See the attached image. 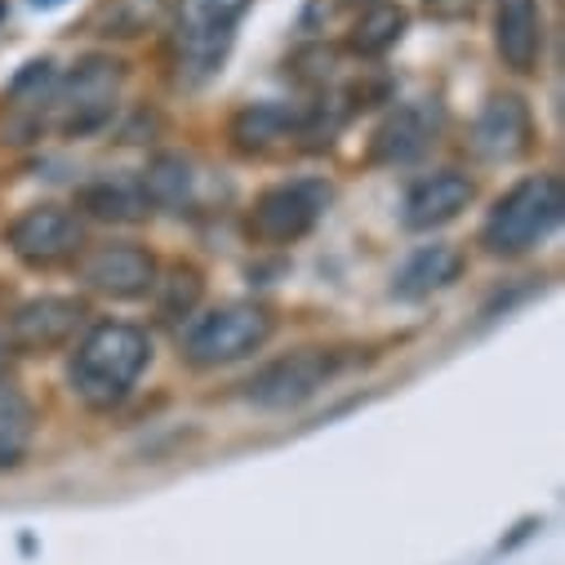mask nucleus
Here are the masks:
<instances>
[{"instance_id": "13", "label": "nucleus", "mask_w": 565, "mask_h": 565, "mask_svg": "<svg viewBox=\"0 0 565 565\" xmlns=\"http://www.w3.org/2000/svg\"><path fill=\"white\" fill-rule=\"evenodd\" d=\"M472 196H477V183L463 170H437L405 192V227L414 232L446 227L472 205Z\"/></svg>"}, {"instance_id": "4", "label": "nucleus", "mask_w": 565, "mask_h": 565, "mask_svg": "<svg viewBox=\"0 0 565 565\" xmlns=\"http://www.w3.org/2000/svg\"><path fill=\"white\" fill-rule=\"evenodd\" d=\"M334 188L326 179H290V183H276L267 188L249 214H245V232L258 245H295L303 241L330 210Z\"/></svg>"}, {"instance_id": "7", "label": "nucleus", "mask_w": 565, "mask_h": 565, "mask_svg": "<svg viewBox=\"0 0 565 565\" xmlns=\"http://www.w3.org/2000/svg\"><path fill=\"white\" fill-rule=\"evenodd\" d=\"M6 245L28 267H58L85 254V223L67 205H32L6 227Z\"/></svg>"}, {"instance_id": "6", "label": "nucleus", "mask_w": 565, "mask_h": 565, "mask_svg": "<svg viewBox=\"0 0 565 565\" xmlns=\"http://www.w3.org/2000/svg\"><path fill=\"white\" fill-rule=\"evenodd\" d=\"M254 0H179L174 6V50L179 63L192 67L196 76H210L236 36V23Z\"/></svg>"}, {"instance_id": "20", "label": "nucleus", "mask_w": 565, "mask_h": 565, "mask_svg": "<svg viewBox=\"0 0 565 565\" xmlns=\"http://www.w3.org/2000/svg\"><path fill=\"white\" fill-rule=\"evenodd\" d=\"M192 183H196L192 166L183 157H174V152H161L143 170V183H138V188H143L148 201L161 205V210H183V205H192Z\"/></svg>"}, {"instance_id": "3", "label": "nucleus", "mask_w": 565, "mask_h": 565, "mask_svg": "<svg viewBox=\"0 0 565 565\" xmlns=\"http://www.w3.org/2000/svg\"><path fill=\"white\" fill-rule=\"evenodd\" d=\"M271 312L258 308V303H223V308H210L205 317H196L183 334V356L196 365V370H218V365H232V361H245L254 352L267 348L271 339Z\"/></svg>"}, {"instance_id": "17", "label": "nucleus", "mask_w": 565, "mask_h": 565, "mask_svg": "<svg viewBox=\"0 0 565 565\" xmlns=\"http://www.w3.org/2000/svg\"><path fill=\"white\" fill-rule=\"evenodd\" d=\"M76 205L89 214V218H103V223H143L152 214V201L138 183H125V179H94L76 192Z\"/></svg>"}, {"instance_id": "23", "label": "nucleus", "mask_w": 565, "mask_h": 565, "mask_svg": "<svg viewBox=\"0 0 565 565\" xmlns=\"http://www.w3.org/2000/svg\"><path fill=\"white\" fill-rule=\"evenodd\" d=\"M481 0H423V10H428L437 23H463L477 14Z\"/></svg>"}, {"instance_id": "8", "label": "nucleus", "mask_w": 565, "mask_h": 565, "mask_svg": "<svg viewBox=\"0 0 565 565\" xmlns=\"http://www.w3.org/2000/svg\"><path fill=\"white\" fill-rule=\"evenodd\" d=\"M334 374V356L321 348H299L290 356L267 361L249 383H245V401L258 409H299L303 401H312Z\"/></svg>"}, {"instance_id": "19", "label": "nucleus", "mask_w": 565, "mask_h": 565, "mask_svg": "<svg viewBox=\"0 0 565 565\" xmlns=\"http://www.w3.org/2000/svg\"><path fill=\"white\" fill-rule=\"evenodd\" d=\"M405 10L401 6H387V0H374V6L361 10V19L352 23L348 32V50L361 54V58H383L401 36H405Z\"/></svg>"}, {"instance_id": "15", "label": "nucleus", "mask_w": 565, "mask_h": 565, "mask_svg": "<svg viewBox=\"0 0 565 565\" xmlns=\"http://www.w3.org/2000/svg\"><path fill=\"white\" fill-rule=\"evenodd\" d=\"M463 267H468V258H463L459 245H423L396 267L392 295L396 299H433V295L455 286V280L463 276Z\"/></svg>"}, {"instance_id": "26", "label": "nucleus", "mask_w": 565, "mask_h": 565, "mask_svg": "<svg viewBox=\"0 0 565 565\" xmlns=\"http://www.w3.org/2000/svg\"><path fill=\"white\" fill-rule=\"evenodd\" d=\"M0 14H6V10H0Z\"/></svg>"}, {"instance_id": "25", "label": "nucleus", "mask_w": 565, "mask_h": 565, "mask_svg": "<svg viewBox=\"0 0 565 565\" xmlns=\"http://www.w3.org/2000/svg\"><path fill=\"white\" fill-rule=\"evenodd\" d=\"M356 6H374V0H356Z\"/></svg>"}, {"instance_id": "22", "label": "nucleus", "mask_w": 565, "mask_h": 565, "mask_svg": "<svg viewBox=\"0 0 565 565\" xmlns=\"http://www.w3.org/2000/svg\"><path fill=\"white\" fill-rule=\"evenodd\" d=\"M196 299H201V271H196V267H174L170 280H166V303H161V312H166L170 321H179V317H188V312L196 308Z\"/></svg>"}, {"instance_id": "10", "label": "nucleus", "mask_w": 565, "mask_h": 565, "mask_svg": "<svg viewBox=\"0 0 565 565\" xmlns=\"http://www.w3.org/2000/svg\"><path fill=\"white\" fill-rule=\"evenodd\" d=\"M85 317L89 308L81 299H67V295H41V299H28L14 321H10V348L14 352H28V356H50L58 348H67L81 330H85Z\"/></svg>"}, {"instance_id": "12", "label": "nucleus", "mask_w": 565, "mask_h": 565, "mask_svg": "<svg viewBox=\"0 0 565 565\" xmlns=\"http://www.w3.org/2000/svg\"><path fill=\"white\" fill-rule=\"evenodd\" d=\"M441 134V107L433 98L401 103L370 138V161L374 166H409L437 143Z\"/></svg>"}, {"instance_id": "14", "label": "nucleus", "mask_w": 565, "mask_h": 565, "mask_svg": "<svg viewBox=\"0 0 565 565\" xmlns=\"http://www.w3.org/2000/svg\"><path fill=\"white\" fill-rule=\"evenodd\" d=\"M494 50L503 67L530 76L543 58V14L539 0H499L494 6Z\"/></svg>"}, {"instance_id": "18", "label": "nucleus", "mask_w": 565, "mask_h": 565, "mask_svg": "<svg viewBox=\"0 0 565 565\" xmlns=\"http://www.w3.org/2000/svg\"><path fill=\"white\" fill-rule=\"evenodd\" d=\"M36 437V409L23 392L0 383V472H10L28 459Z\"/></svg>"}, {"instance_id": "21", "label": "nucleus", "mask_w": 565, "mask_h": 565, "mask_svg": "<svg viewBox=\"0 0 565 565\" xmlns=\"http://www.w3.org/2000/svg\"><path fill=\"white\" fill-rule=\"evenodd\" d=\"M157 14H161V0H111V6H103L98 23L107 28L103 36H138L152 28Z\"/></svg>"}, {"instance_id": "5", "label": "nucleus", "mask_w": 565, "mask_h": 565, "mask_svg": "<svg viewBox=\"0 0 565 565\" xmlns=\"http://www.w3.org/2000/svg\"><path fill=\"white\" fill-rule=\"evenodd\" d=\"M120 85H125V63L111 58V54H89L72 67V76L54 89V125L63 134H94L111 120L116 111V98H120Z\"/></svg>"}, {"instance_id": "24", "label": "nucleus", "mask_w": 565, "mask_h": 565, "mask_svg": "<svg viewBox=\"0 0 565 565\" xmlns=\"http://www.w3.org/2000/svg\"><path fill=\"white\" fill-rule=\"evenodd\" d=\"M10 361H14V348H10L6 334H0V383H6V374H10Z\"/></svg>"}, {"instance_id": "1", "label": "nucleus", "mask_w": 565, "mask_h": 565, "mask_svg": "<svg viewBox=\"0 0 565 565\" xmlns=\"http://www.w3.org/2000/svg\"><path fill=\"white\" fill-rule=\"evenodd\" d=\"M148 361H152V339L143 326L103 321V326H89L85 339L76 343L67 379H72V392L81 396V405L116 409L134 392Z\"/></svg>"}, {"instance_id": "16", "label": "nucleus", "mask_w": 565, "mask_h": 565, "mask_svg": "<svg viewBox=\"0 0 565 565\" xmlns=\"http://www.w3.org/2000/svg\"><path fill=\"white\" fill-rule=\"evenodd\" d=\"M303 134H308V111L290 103H254L232 120V138L241 152H267V148H280L286 138H303Z\"/></svg>"}, {"instance_id": "11", "label": "nucleus", "mask_w": 565, "mask_h": 565, "mask_svg": "<svg viewBox=\"0 0 565 565\" xmlns=\"http://www.w3.org/2000/svg\"><path fill=\"white\" fill-rule=\"evenodd\" d=\"M534 148V116L521 94H494L472 120V152L490 166L521 161Z\"/></svg>"}, {"instance_id": "9", "label": "nucleus", "mask_w": 565, "mask_h": 565, "mask_svg": "<svg viewBox=\"0 0 565 565\" xmlns=\"http://www.w3.org/2000/svg\"><path fill=\"white\" fill-rule=\"evenodd\" d=\"M157 258L152 249L134 245V241H116V245H94L81 254V280L94 290V295H107V299H143L157 290Z\"/></svg>"}, {"instance_id": "2", "label": "nucleus", "mask_w": 565, "mask_h": 565, "mask_svg": "<svg viewBox=\"0 0 565 565\" xmlns=\"http://www.w3.org/2000/svg\"><path fill=\"white\" fill-rule=\"evenodd\" d=\"M565 210V188L556 174H530L521 183H512L494 210L481 223V245L494 258H521L534 245H543Z\"/></svg>"}]
</instances>
